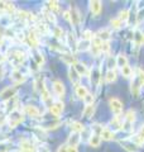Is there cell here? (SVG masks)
I'll return each instance as SVG.
<instances>
[{
	"instance_id": "6da1fadb",
	"label": "cell",
	"mask_w": 144,
	"mask_h": 152,
	"mask_svg": "<svg viewBox=\"0 0 144 152\" xmlns=\"http://www.w3.org/2000/svg\"><path fill=\"white\" fill-rule=\"evenodd\" d=\"M5 57L15 69H18L20 65H23L27 60L25 52L22 51V50H18V48H10L5 53Z\"/></svg>"
},
{
	"instance_id": "7a4b0ae2",
	"label": "cell",
	"mask_w": 144,
	"mask_h": 152,
	"mask_svg": "<svg viewBox=\"0 0 144 152\" xmlns=\"http://www.w3.org/2000/svg\"><path fill=\"white\" fill-rule=\"evenodd\" d=\"M23 121H24V114L22 110H19L18 108L12 110L8 117V124L10 128H15L18 124H20Z\"/></svg>"
},
{
	"instance_id": "3957f363",
	"label": "cell",
	"mask_w": 144,
	"mask_h": 152,
	"mask_svg": "<svg viewBox=\"0 0 144 152\" xmlns=\"http://www.w3.org/2000/svg\"><path fill=\"white\" fill-rule=\"evenodd\" d=\"M17 91H18V86H17V85H14V86H8V88L4 89L1 93H0V99H1L3 102L10 100V99L15 98Z\"/></svg>"
},
{
	"instance_id": "277c9868",
	"label": "cell",
	"mask_w": 144,
	"mask_h": 152,
	"mask_svg": "<svg viewBox=\"0 0 144 152\" xmlns=\"http://www.w3.org/2000/svg\"><path fill=\"white\" fill-rule=\"evenodd\" d=\"M134 121H135V112H134V110H129L125 114V117H124V122H123V128H121V129L129 131L132 128Z\"/></svg>"
},
{
	"instance_id": "5b68a950",
	"label": "cell",
	"mask_w": 144,
	"mask_h": 152,
	"mask_svg": "<svg viewBox=\"0 0 144 152\" xmlns=\"http://www.w3.org/2000/svg\"><path fill=\"white\" fill-rule=\"evenodd\" d=\"M25 79H27V76L24 75L22 72V70H19V69H14L12 71V74H10V80L13 83H15V85L24 83L25 81Z\"/></svg>"
},
{
	"instance_id": "8992f818",
	"label": "cell",
	"mask_w": 144,
	"mask_h": 152,
	"mask_svg": "<svg viewBox=\"0 0 144 152\" xmlns=\"http://www.w3.org/2000/svg\"><path fill=\"white\" fill-rule=\"evenodd\" d=\"M38 36H39V34H38L34 29H31L29 32H28V36H27L28 41H29L31 47H33L34 50H37V47L39 46V38H38Z\"/></svg>"
},
{
	"instance_id": "52a82bcc",
	"label": "cell",
	"mask_w": 144,
	"mask_h": 152,
	"mask_svg": "<svg viewBox=\"0 0 144 152\" xmlns=\"http://www.w3.org/2000/svg\"><path fill=\"white\" fill-rule=\"evenodd\" d=\"M109 104H110V108H111L113 113H115L116 115H119L120 113L123 112V103L119 100L116 98H111L109 100Z\"/></svg>"
},
{
	"instance_id": "ba28073f",
	"label": "cell",
	"mask_w": 144,
	"mask_h": 152,
	"mask_svg": "<svg viewBox=\"0 0 144 152\" xmlns=\"http://www.w3.org/2000/svg\"><path fill=\"white\" fill-rule=\"evenodd\" d=\"M70 22L73 24L75 27H77L80 24V20H81V17H80V13L76 8H71L70 9Z\"/></svg>"
},
{
	"instance_id": "9c48e42d",
	"label": "cell",
	"mask_w": 144,
	"mask_h": 152,
	"mask_svg": "<svg viewBox=\"0 0 144 152\" xmlns=\"http://www.w3.org/2000/svg\"><path fill=\"white\" fill-rule=\"evenodd\" d=\"M53 90H55V94L58 98H63L65 96L66 89H65V85H63L62 81H55L53 83Z\"/></svg>"
},
{
	"instance_id": "30bf717a",
	"label": "cell",
	"mask_w": 144,
	"mask_h": 152,
	"mask_svg": "<svg viewBox=\"0 0 144 152\" xmlns=\"http://www.w3.org/2000/svg\"><path fill=\"white\" fill-rule=\"evenodd\" d=\"M49 109H51V113L53 114L56 118H58L61 115L62 110H63V103H62V102H56V103L52 104Z\"/></svg>"
},
{
	"instance_id": "8fae6325",
	"label": "cell",
	"mask_w": 144,
	"mask_h": 152,
	"mask_svg": "<svg viewBox=\"0 0 144 152\" xmlns=\"http://www.w3.org/2000/svg\"><path fill=\"white\" fill-rule=\"evenodd\" d=\"M103 9V4L99 0H94V1H90V10L94 15H99L100 12Z\"/></svg>"
},
{
	"instance_id": "7c38bea8",
	"label": "cell",
	"mask_w": 144,
	"mask_h": 152,
	"mask_svg": "<svg viewBox=\"0 0 144 152\" xmlns=\"http://www.w3.org/2000/svg\"><path fill=\"white\" fill-rule=\"evenodd\" d=\"M24 112L32 118H39V115H41V112L38 110V108L34 107V105H25Z\"/></svg>"
},
{
	"instance_id": "4fadbf2b",
	"label": "cell",
	"mask_w": 144,
	"mask_h": 152,
	"mask_svg": "<svg viewBox=\"0 0 144 152\" xmlns=\"http://www.w3.org/2000/svg\"><path fill=\"white\" fill-rule=\"evenodd\" d=\"M68 76H70V80L72 81V84H75L76 86L77 85H80V79H81V76L79 75V72L75 70V67H70L68 69Z\"/></svg>"
},
{
	"instance_id": "5bb4252c",
	"label": "cell",
	"mask_w": 144,
	"mask_h": 152,
	"mask_svg": "<svg viewBox=\"0 0 144 152\" xmlns=\"http://www.w3.org/2000/svg\"><path fill=\"white\" fill-rule=\"evenodd\" d=\"M75 70L79 72V75L81 76H89L90 75V70L87 69V66L85 64H81V62H76L75 64Z\"/></svg>"
},
{
	"instance_id": "9a60e30c",
	"label": "cell",
	"mask_w": 144,
	"mask_h": 152,
	"mask_svg": "<svg viewBox=\"0 0 144 152\" xmlns=\"http://www.w3.org/2000/svg\"><path fill=\"white\" fill-rule=\"evenodd\" d=\"M121 146L129 152H139V147L135 145V142H129V141H121Z\"/></svg>"
},
{
	"instance_id": "2e32d148",
	"label": "cell",
	"mask_w": 144,
	"mask_h": 152,
	"mask_svg": "<svg viewBox=\"0 0 144 152\" xmlns=\"http://www.w3.org/2000/svg\"><path fill=\"white\" fill-rule=\"evenodd\" d=\"M80 133H75L72 132L70 137H68V146H72V147H77V145L80 143Z\"/></svg>"
},
{
	"instance_id": "e0dca14e",
	"label": "cell",
	"mask_w": 144,
	"mask_h": 152,
	"mask_svg": "<svg viewBox=\"0 0 144 152\" xmlns=\"http://www.w3.org/2000/svg\"><path fill=\"white\" fill-rule=\"evenodd\" d=\"M140 84H139V81H138V79L135 77V80H134V81L132 83V94L134 95V96L135 98H138L139 95H140Z\"/></svg>"
},
{
	"instance_id": "ac0fdd59",
	"label": "cell",
	"mask_w": 144,
	"mask_h": 152,
	"mask_svg": "<svg viewBox=\"0 0 144 152\" xmlns=\"http://www.w3.org/2000/svg\"><path fill=\"white\" fill-rule=\"evenodd\" d=\"M110 31L109 29H101V31H99V33L96 34V37L100 38L103 42H108L110 39Z\"/></svg>"
},
{
	"instance_id": "d6986e66",
	"label": "cell",
	"mask_w": 144,
	"mask_h": 152,
	"mask_svg": "<svg viewBox=\"0 0 144 152\" xmlns=\"http://www.w3.org/2000/svg\"><path fill=\"white\" fill-rule=\"evenodd\" d=\"M20 150L25 152H32L33 151V143L29 140H23L20 142Z\"/></svg>"
},
{
	"instance_id": "ffe728a7",
	"label": "cell",
	"mask_w": 144,
	"mask_h": 152,
	"mask_svg": "<svg viewBox=\"0 0 144 152\" xmlns=\"http://www.w3.org/2000/svg\"><path fill=\"white\" fill-rule=\"evenodd\" d=\"M33 60H34V61H36V64H37V65H39V66L44 64V57H43V55H42L38 50H34V51H33Z\"/></svg>"
},
{
	"instance_id": "44dd1931",
	"label": "cell",
	"mask_w": 144,
	"mask_h": 152,
	"mask_svg": "<svg viewBox=\"0 0 144 152\" xmlns=\"http://www.w3.org/2000/svg\"><path fill=\"white\" fill-rule=\"evenodd\" d=\"M87 94H89V91L84 85H77V86H76V95H77L80 99H85V96Z\"/></svg>"
},
{
	"instance_id": "7402d4cb",
	"label": "cell",
	"mask_w": 144,
	"mask_h": 152,
	"mask_svg": "<svg viewBox=\"0 0 144 152\" xmlns=\"http://www.w3.org/2000/svg\"><path fill=\"white\" fill-rule=\"evenodd\" d=\"M100 137H103V140H105V141H110L114 138V132L108 129V128H104L101 133H100Z\"/></svg>"
},
{
	"instance_id": "603a6c76",
	"label": "cell",
	"mask_w": 144,
	"mask_h": 152,
	"mask_svg": "<svg viewBox=\"0 0 144 152\" xmlns=\"http://www.w3.org/2000/svg\"><path fill=\"white\" fill-rule=\"evenodd\" d=\"M61 58L63 60V62H66L67 65H75L76 64V58H75V56H72L71 53H63L61 56Z\"/></svg>"
},
{
	"instance_id": "cb8c5ba5",
	"label": "cell",
	"mask_w": 144,
	"mask_h": 152,
	"mask_svg": "<svg viewBox=\"0 0 144 152\" xmlns=\"http://www.w3.org/2000/svg\"><path fill=\"white\" fill-rule=\"evenodd\" d=\"M70 127H71L72 132H75V133H80V132H84L85 131L84 124H82V123H80V122H72Z\"/></svg>"
},
{
	"instance_id": "d4e9b609",
	"label": "cell",
	"mask_w": 144,
	"mask_h": 152,
	"mask_svg": "<svg viewBox=\"0 0 144 152\" xmlns=\"http://www.w3.org/2000/svg\"><path fill=\"white\" fill-rule=\"evenodd\" d=\"M127 65H128V58H127V56L123 55V53H120V55L116 57V66H119L120 69H123L124 66H127Z\"/></svg>"
},
{
	"instance_id": "484cf974",
	"label": "cell",
	"mask_w": 144,
	"mask_h": 152,
	"mask_svg": "<svg viewBox=\"0 0 144 152\" xmlns=\"http://www.w3.org/2000/svg\"><path fill=\"white\" fill-rule=\"evenodd\" d=\"M100 142H101V137H100L99 134H91L90 141H89V143H90L91 147H99Z\"/></svg>"
},
{
	"instance_id": "4316f807",
	"label": "cell",
	"mask_w": 144,
	"mask_h": 152,
	"mask_svg": "<svg viewBox=\"0 0 144 152\" xmlns=\"http://www.w3.org/2000/svg\"><path fill=\"white\" fill-rule=\"evenodd\" d=\"M134 42L137 43V46L144 45V34L140 31H137L135 33H134Z\"/></svg>"
},
{
	"instance_id": "83f0119b",
	"label": "cell",
	"mask_w": 144,
	"mask_h": 152,
	"mask_svg": "<svg viewBox=\"0 0 144 152\" xmlns=\"http://www.w3.org/2000/svg\"><path fill=\"white\" fill-rule=\"evenodd\" d=\"M123 122L124 121H121V119H120V117L116 115L111 122H110V124L114 127V129H121V128H123Z\"/></svg>"
},
{
	"instance_id": "f1b7e54d",
	"label": "cell",
	"mask_w": 144,
	"mask_h": 152,
	"mask_svg": "<svg viewBox=\"0 0 144 152\" xmlns=\"http://www.w3.org/2000/svg\"><path fill=\"white\" fill-rule=\"evenodd\" d=\"M105 80H106V83H114L115 80H116V74H115V71L114 70H108L106 76H105Z\"/></svg>"
},
{
	"instance_id": "f546056e",
	"label": "cell",
	"mask_w": 144,
	"mask_h": 152,
	"mask_svg": "<svg viewBox=\"0 0 144 152\" xmlns=\"http://www.w3.org/2000/svg\"><path fill=\"white\" fill-rule=\"evenodd\" d=\"M118 19L121 23H125L128 19H129V10H127V9H124V10H121L119 13V17H118Z\"/></svg>"
},
{
	"instance_id": "4dcf8cb0",
	"label": "cell",
	"mask_w": 144,
	"mask_h": 152,
	"mask_svg": "<svg viewBox=\"0 0 144 152\" xmlns=\"http://www.w3.org/2000/svg\"><path fill=\"white\" fill-rule=\"evenodd\" d=\"M46 4H47V9H48V10H51L52 13H55V12H57L60 9L58 3H57V1H47Z\"/></svg>"
},
{
	"instance_id": "1f68e13d",
	"label": "cell",
	"mask_w": 144,
	"mask_h": 152,
	"mask_svg": "<svg viewBox=\"0 0 144 152\" xmlns=\"http://www.w3.org/2000/svg\"><path fill=\"white\" fill-rule=\"evenodd\" d=\"M120 70H121V75L124 76V77H130V76L133 75V70H132V67L129 65L124 66V67L120 69Z\"/></svg>"
},
{
	"instance_id": "d6a6232c",
	"label": "cell",
	"mask_w": 144,
	"mask_h": 152,
	"mask_svg": "<svg viewBox=\"0 0 144 152\" xmlns=\"http://www.w3.org/2000/svg\"><path fill=\"white\" fill-rule=\"evenodd\" d=\"M94 112H95V107H94V105H86L85 110H84V117H85V118L92 117Z\"/></svg>"
},
{
	"instance_id": "836d02e7",
	"label": "cell",
	"mask_w": 144,
	"mask_h": 152,
	"mask_svg": "<svg viewBox=\"0 0 144 152\" xmlns=\"http://www.w3.org/2000/svg\"><path fill=\"white\" fill-rule=\"evenodd\" d=\"M43 13H44V17H46L51 23H56L55 13H52L51 10H48V9H43Z\"/></svg>"
},
{
	"instance_id": "e575fe53",
	"label": "cell",
	"mask_w": 144,
	"mask_h": 152,
	"mask_svg": "<svg viewBox=\"0 0 144 152\" xmlns=\"http://www.w3.org/2000/svg\"><path fill=\"white\" fill-rule=\"evenodd\" d=\"M137 72H138L137 79H138L139 84H140V86H144V70L139 67V69L137 70Z\"/></svg>"
},
{
	"instance_id": "d590c367",
	"label": "cell",
	"mask_w": 144,
	"mask_h": 152,
	"mask_svg": "<svg viewBox=\"0 0 144 152\" xmlns=\"http://www.w3.org/2000/svg\"><path fill=\"white\" fill-rule=\"evenodd\" d=\"M67 39H68V45H70V47H73V48H77V42H76V39H75V37H73V34H71V33H68V36H67Z\"/></svg>"
},
{
	"instance_id": "8d00e7d4",
	"label": "cell",
	"mask_w": 144,
	"mask_h": 152,
	"mask_svg": "<svg viewBox=\"0 0 144 152\" xmlns=\"http://www.w3.org/2000/svg\"><path fill=\"white\" fill-rule=\"evenodd\" d=\"M110 24H111V27L114 28V29H119V28L123 26V23L120 22L118 18H114V19H111V22H110Z\"/></svg>"
},
{
	"instance_id": "74e56055",
	"label": "cell",
	"mask_w": 144,
	"mask_h": 152,
	"mask_svg": "<svg viewBox=\"0 0 144 152\" xmlns=\"http://www.w3.org/2000/svg\"><path fill=\"white\" fill-rule=\"evenodd\" d=\"M84 100H85V103H86V105H92V104H94V95L89 93V94L85 96Z\"/></svg>"
},
{
	"instance_id": "f35d334b",
	"label": "cell",
	"mask_w": 144,
	"mask_h": 152,
	"mask_svg": "<svg viewBox=\"0 0 144 152\" xmlns=\"http://www.w3.org/2000/svg\"><path fill=\"white\" fill-rule=\"evenodd\" d=\"M82 38H84V41H91L94 38V34H92V32L91 31H85L84 32V34H82Z\"/></svg>"
},
{
	"instance_id": "ab89813d",
	"label": "cell",
	"mask_w": 144,
	"mask_h": 152,
	"mask_svg": "<svg viewBox=\"0 0 144 152\" xmlns=\"http://www.w3.org/2000/svg\"><path fill=\"white\" fill-rule=\"evenodd\" d=\"M62 34H63V31L61 29L60 27H55L53 28V36L56 37V38H62Z\"/></svg>"
},
{
	"instance_id": "60d3db41",
	"label": "cell",
	"mask_w": 144,
	"mask_h": 152,
	"mask_svg": "<svg viewBox=\"0 0 144 152\" xmlns=\"http://www.w3.org/2000/svg\"><path fill=\"white\" fill-rule=\"evenodd\" d=\"M109 51H110V43H109V42H103V45H101V52H103V53H108Z\"/></svg>"
},
{
	"instance_id": "b9f144b4",
	"label": "cell",
	"mask_w": 144,
	"mask_h": 152,
	"mask_svg": "<svg viewBox=\"0 0 144 152\" xmlns=\"http://www.w3.org/2000/svg\"><path fill=\"white\" fill-rule=\"evenodd\" d=\"M8 141H9V137L5 134V133L0 132V145H4V143H7Z\"/></svg>"
},
{
	"instance_id": "7bdbcfd3",
	"label": "cell",
	"mask_w": 144,
	"mask_h": 152,
	"mask_svg": "<svg viewBox=\"0 0 144 152\" xmlns=\"http://www.w3.org/2000/svg\"><path fill=\"white\" fill-rule=\"evenodd\" d=\"M115 65H116V60H114V58H110L108 60V67H109V70H113L114 67H115Z\"/></svg>"
},
{
	"instance_id": "ee69618b",
	"label": "cell",
	"mask_w": 144,
	"mask_h": 152,
	"mask_svg": "<svg viewBox=\"0 0 144 152\" xmlns=\"http://www.w3.org/2000/svg\"><path fill=\"white\" fill-rule=\"evenodd\" d=\"M5 123H8V117L1 115V114H0V127H3Z\"/></svg>"
},
{
	"instance_id": "f6af8a7d",
	"label": "cell",
	"mask_w": 144,
	"mask_h": 152,
	"mask_svg": "<svg viewBox=\"0 0 144 152\" xmlns=\"http://www.w3.org/2000/svg\"><path fill=\"white\" fill-rule=\"evenodd\" d=\"M57 152H68V146H67V145L60 146V148L57 150Z\"/></svg>"
},
{
	"instance_id": "bcb514c9",
	"label": "cell",
	"mask_w": 144,
	"mask_h": 152,
	"mask_svg": "<svg viewBox=\"0 0 144 152\" xmlns=\"http://www.w3.org/2000/svg\"><path fill=\"white\" fill-rule=\"evenodd\" d=\"M138 136L140 137L142 140H144V124L140 127V129H139V133H138Z\"/></svg>"
},
{
	"instance_id": "7dc6e473",
	"label": "cell",
	"mask_w": 144,
	"mask_h": 152,
	"mask_svg": "<svg viewBox=\"0 0 144 152\" xmlns=\"http://www.w3.org/2000/svg\"><path fill=\"white\" fill-rule=\"evenodd\" d=\"M4 72H5V70H4V65H3V62H0V79H3Z\"/></svg>"
},
{
	"instance_id": "c3c4849f",
	"label": "cell",
	"mask_w": 144,
	"mask_h": 152,
	"mask_svg": "<svg viewBox=\"0 0 144 152\" xmlns=\"http://www.w3.org/2000/svg\"><path fill=\"white\" fill-rule=\"evenodd\" d=\"M38 151H39V152H51L49 148H48V147H46V146H41L39 148H38Z\"/></svg>"
},
{
	"instance_id": "681fc988",
	"label": "cell",
	"mask_w": 144,
	"mask_h": 152,
	"mask_svg": "<svg viewBox=\"0 0 144 152\" xmlns=\"http://www.w3.org/2000/svg\"><path fill=\"white\" fill-rule=\"evenodd\" d=\"M0 152H8V147L4 145H0Z\"/></svg>"
},
{
	"instance_id": "f907efd6",
	"label": "cell",
	"mask_w": 144,
	"mask_h": 152,
	"mask_svg": "<svg viewBox=\"0 0 144 152\" xmlns=\"http://www.w3.org/2000/svg\"><path fill=\"white\" fill-rule=\"evenodd\" d=\"M68 152H79V151H77V147H72V146H68Z\"/></svg>"
},
{
	"instance_id": "816d5d0a",
	"label": "cell",
	"mask_w": 144,
	"mask_h": 152,
	"mask_svg": "<svg viewBox=\"0 0 144 152\" xmlns=\"http://www.w3.org/2000/svg\"><path fill=\"white\" fill-rule=\"evenodd\" d=\"M63 17H65V19H67V20H70V12H65Z\"/></svg>"
},
{
	"instance_id": "f5cc1de1",
	"label": "cell",
	"mask_w": 144,
	"mask_h": 152,
	"mask_svg": "<svg viewBox=\"0 0 144 152\" xmlns=\"http://www.w3.org/2000/svg\"><path fill=\"white\" fill-rule=\"evenodd\" d=\"M20 152H25V151H20Z\"/></svg>"
}]
</instances>
